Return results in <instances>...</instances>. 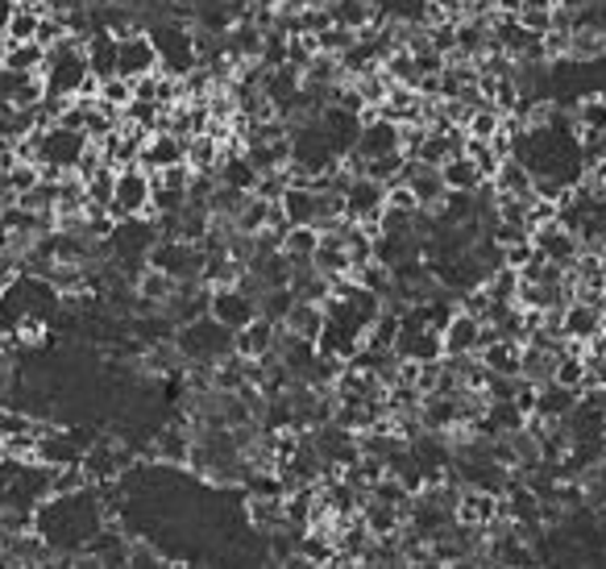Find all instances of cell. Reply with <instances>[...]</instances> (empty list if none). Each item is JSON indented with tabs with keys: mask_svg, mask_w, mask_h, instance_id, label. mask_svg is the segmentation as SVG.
I'll return each mask as SVG.
<instances>
[{
	"mask_svg": "<svg viewBox=\"0 0 606 569\" xmlns=\"http://www.w3.org/2000/svg\"><path fill=\"white\" fill-rule=\"evenodd\" d=\"M175 349H179V358L183 361H195V366H216L225 354H233V333L216 317L204 312V317L183 320V324L175 329Z\"/></svg>",
	"mask_w": 606,
	"mask_h": 569,
	"instance_id": "1",
	"label": "cell"
},
{
	"mask_svg": "<svg viewBox=\"0 0 606 569\" xmlns=\"http://www.w3.org/2000/svg\"><path fill=\"white\" fill-rule=\"evenodd\" d=\"M204 262H209V250L200 241H183V237H158L146 253V266L170 274L175 283H200Z\"/></svg>",
	"mask_w": 606,
	"mask_h": 569,
	"instance_id": "2",
	"label": "cell"
},
{
	"mask_svg": "<svg viewBox=\"0 0 606 569\" xmlns=\"http://www.w3.org/2000/svg\"><path fill=\"white\" fill-rule=\"evenodd\" d=\"M150 38L158 46V71H170V75H188L191 67L200 63L195 59V29L179 22H163L150 29Z\"/></svg>",
	"mask_w": 606,
	"mask_h": 569,
	"instance_id": "3",
	"label": "cell"
},
{
	"mask_svg": "<svg viewBox=\"0 0 606 569\" xmlns=\"http://www.w3.org/2000/svg\"><path fill=\"white\" fill-rule=\"evenodd\" d=\"M150 191H154V175L146 167H117V188H112V221H129V216H150Z\"/></svg>",
	"mask_w": 606,
	"mask_h": 569,
	"instance_id": "4",
	"label": "cell"
},
{
	"mask_svg": "<svg viewBox=\"0 0 606 569\" xmlns=\"http://www.w3.org/2000/svg\"><path fill=\"white\" fill-rule=\"evenodd\" d=\"M209 317H216L229 333H237L258 317V299L237 283H216V287H209Z\"/></svg>",
	"mask_w": 606,
	"mask_h": 569,
	"instance_id": "5",
	"label": "cell"
},
{
	"mask_svg": "<svg viewBox=\"0 0 606 569\" xmlns=\"http://www.w3.org/2000/svg\"><path fill=\"white\" fill-rule=\"evenodd\" d=\"M453 520H458L461 527L486 532L495 520H502V495L482 490V486H461L458 503H453Z\"/></svg>",
	"mask_w": 606,
	"mask_h": 569,
	"instance_id": "6",
	"label": "cell"
},
{
	"mask_svg": "<svg viewBox=\"0 0 606 569\" xmlns=\"http://www.w3.org/2000/svg\"><path fill=\"white\" fill-rule=\"evenodd\" d=\"M532 246H536V253H540L544 262H552L561 271H569L578 262V253H582L578 233L569 229V225H561V221H548L540 229H532Z\"/></svg>",
	"mask_w": 606,
	"mask_h": 569,
	"instance_id": "7",
	"label": "cell"
},
{
	"mask_svg": "<svg viewBox=\"0 0 606 569\" xmlns=\"http://www.w3.org/2000/svg\"><path fill=\"white\" fill-rule=\"evenodd\" d=\"M150 71H158V46L150 38V29H133L126 38H117V75L138 80Z\"/></svg>",
	"mask_w": 606,
	"mask_h": 569,
	"instance_id": "8",
	"label": "cell"
},
{
	"mask_svg": "<svg viewBox=\"0 0 606 569\" xmlns=\"http://www.w3.org/2000/svg\"><path fill=\"white\" fill-rule=\"evenodd\" d=\"M278 337H283V324H274L271 317L258 312L246 329L233 333V354H241V358H250V361H262L278 349Z\"/></svg>",
	"mask_w": 606,
	"mask_h": 569,
	"instance_id": "9",
	"label": "cell"
},
{
	"mask_svg": "<svg viewBox=\"0 0 606 569\" xmlns=\"http://www.w3.org/2000/svg\"><path fill=\"white\" fill-rule=\"evenodd\" d=\"M84 458V444L75 441L71 428H38V444H34V462L46 470H59Z\"/></svg>",
	"mask_w": 606,
	"mask_h": 569,
	"instance_id": "10",
	"label": "cell"
},
{
	"mask_svg": "<svg viewBox=\"0 0 606 569\" xmlns=\"http://www.w3.org/2000/svg\"><path fill=\"white\" fill-rule=\"evenodd\" d=\"M183 158H188V138H179L175 129H154L146 138V146H142V154H138V167H146L154 175V170L175 167Z\"/></svg>",
	"mask_w": 606,
	"mask_h": 569,
	"instance_id": "11",
	"label": "cell"
},
{
	"mask_svg": "<svg viewBox=\"0 0 606 569\" xmlns=\"http://www.w3.org/2000/svg\"><path fill=\"white\" fill-rule=\"evenodd\" d=\"M387 200V183H378L370 175H354L349 188L341 191V204H345V221H361V216H378Z\"/></svg>",
	"mask_w": 606,
	"mask_h": 569,
	"instance_id": "12",
	"label": "cell"
},
{
	"mask_svg": "<svg viewBox=\"0 0 606 569\" xmlns=\"http://www.w3.org/2000/svg\"><path fill=\"white\" fill-rule=\"evenodd\" d=\"M478 329L482 320L474 312H465L458 304V312L449 317V324L440 329V341H444V358H465V354H478Z\"/></svg>",
	"mask_w": 606,
	"mask_h": 569,
	"instance_id": "13",
	"label": "cell"
},
{
	"mask_svg": "<svg viewBox=\"0 0 606 569\" xmlns=\"http://www.w3.org/2000/svg\"><path fill=\"white\" fill-rule=\"evenodd\" d=\"M399 150V126L391 117H370V121H361V133H357L354 142V154L361 158H382V154H395Z\"/></svg>",
	"mask_w": 606,
	"mask_h": 569,
	"instance_id": "14",
	"label": "cell"
},
{
	"mask_svg": "<svg viewBox=\"0 0 606 569\" xmlns=\"http://www.w3.org/2000/svg\"><path fill=\"white\" fill-rule=\"evenodd\" d=\"M278 209L287 212L292 225H320V216H324V195L312 188H304V183H287L283 195H278Z\"/></svg>",
	"mask_w": 606,
	"mask_h": 569,
	"instance_id": "15",
	"label": "cell"
},
{
	"mask_svg": "<svg viewBox=\"0 0 606 569\" xmlns=\"http://www.w3.org/2000/svg\"><path fill=\"white\" fill-rule=\"evenodd\" d=\"M578 403H582V391L548 379V382H540V391H536V412H532V416H540V420H565Z\"/></svg>",
	"mask_w": 606,
	"mask_h": 569,
	"instance_id": "16",
	"label": "cell"
},
{
	"mask_svg": "<svg viewBox=\"0 0 606 569\" xmlns=\"http://www.w3.org/2000/svg\"><path fill=\"white\" fill-rule=\"evenodd\" d=\"M474 358L490 370V375H507V379H515L520 375V358H523V341L515 337H499L490 341V345H482Z\"/></svg>",
	"mask_w": 606,
	"mask_h": 569,
	"instance_id": "17",
	"label": "cell"
},
{
	"mask_svg": "<svg viewBox=\"0 0 606 569\" xmlns=\"http://www.w3.org/2000/svg\"><path fill=\"white\" fill-rule=\"evenodd\" d=\"M312 266L320 274H329V278H336V274H354V262H349V250H345V241H341L336 225L320 233V246H316V253H312Z\"/></svg>",
	"mask_w": 606,
	"mask_h": 569,
	"instance_id": "18",
	"label": "cell"
},
{
	"mask_svg": "<svg viewBox=\"0 0 606 569\" xmlns=\"http://www.w3.org/2000/svg\"><path fill=\"white\" fill-rule=\"evenodd\" d=\"M320 329H324V304H312V299H295L292 312L283 317V333H292V337L316 341Z\"/></svg>",
	"mask_w": 606,
	"mask_h": 569,
	"instance_id": "19",
	"label": "cell"
},
{
	"mask_svg": "<svg viewBox=\"0 0 606 569\" xmlns=\"http://www.w3.org/2000/svg\"><path fill=\"white\" fill-rule=\"evenodd\" d=\"M440 179H444V188L449 191H478L482 188V170L474 167V158L461 150V154H453V158H444L440 163Z\"/></svg>",
	"mask_w": 606,
	"mask_h": 569,
	"instance_id": "20",
	"label": "cell"
},
{
	"mask_svg": "<svg viewBox=\"0 0 606 569\" xmlns=\"http://www.w3.org/2000/svg\"><path fill=\"white\" fill-rule=\"evenodd\" d=\"M191 444H195V437H191L188 428L170 424L167 432H158V441H154V453H150V458H158L163 465H188Z\"/></svg>",
	"mask_w": 606,
	"mask_h": 569,
	"instance_id": "21",
	"label": "cell"
},
{
	"mask_svg": "<svg viewBox=\"0 0 606 569\" xmlns=\"http://www.w3.org/2000/svg\"><path fill=\"white\" fill-rule=\"evenodd\" d=\"M495 195H515V200H527L532 195V170L523 167L520 158L511 154V158H502V167L495 170Z\"/></svg>",
	"mask_w": 606,
	"mask_h": 569,
	"instance_id": "22",
	"label": "cell"
},
{
	"mask_svg": "<svg viewBox=\"0 0 606 569\" xmlns=\"http://www.w3.org/2000/svg\"><path fill=\"white\" fill-rule=\"evenodd\" d=\"M221 158H225V146H221L212 133H195V138H188V167L195 170V175H216Z\"/></svg>",
	"mask_w": 606,
	"mask_h": 569,
	"instance_id": "23",
	"label": "cell"
},
{
	"mask_svg": "<svg viewBox=\"0 0 606 569\" xmlns=\"http://www.w3.org/2000/svg\"><path fill=\"white\" fill-rule=\"evenodd\" d=\"M320 225H287L283 233V241H278V250L287 253L292 262H312L316 246H320Z\"/></svg>",
	"mask_w": 606,
	"mask_h": 569,
	"instance_id": "24",
	"label": "cell"
},
{
	"mask_svg": "<svg viewBox=\"0 0 606 569\" xmlns=\"http://www.w3.org/2000/svg\"><path fill=\"white\" fill-rule=\"evenodd\" d=\"M216 179H221V183H229V188L253 191V183H258V167H253L250 158H246V150H233V154H225V158H221Z\"/></svg>",
	"mask_w": 606,
	"mask_h": 569,
	"instance_id": "25",
	"label": "cell"
},
{
	"mask_svg": "<svg viewBox=\"0 0 606 569\" xmlns=\"http://www.w3.org/2000/svg\"><path fill=\"white\" fill-rule=\"evenodd\" d=\"M43 63H46V46H38V43H9L4 46V59H0V67L13 71V75L43 71Z\"/></svg>",
	"mask_w": 606,
	"mask_h": 569,
	"instance_id": "26",
	"label": "cell"
},
{
	"mask_svg": "<svg viewBox=\"0 0 606 569\" xmlns=\"http://www.w3.org/2000/svg\"><path fill=\"white\" fill-rule=\"evenodd\" d=\"M578 138H606V96H582L573 108Z\"/></svg>",
	"mask_w": 606,
	"mask_h": 569,
	"instance_id": "27",
	"label": "cell"
},
{
	"mask_svg": "<svg viewBox=\"0 0 606 569\" xmlns=\"http://www.w3.org/2000/svg\"><path fill=\"white\" fill-rule=\"evenodd\" d=\"M552 382L573 387V391H585V387H590V361H585V354H561L557 366H552Z\"/></svg>",
	"mask_w": 606,
	"mask_h": 569,
	"instance_id": "28",
	"label": "cell"
},
{
	"mask_svg": "<svg viewBox=\"0 0 606 569\" xmlns=\"http://www.w3.org/2000/svg\"><path fill=\"white\" fill-rule=\"evenodd\" d=\"M112 188H117V167H112V163H100V167H96L84 179L87 204H96V209H108V204H112Z\"/></svg>",
	"mask_w": 606,
	"mask_h": 569,
	"instance_id": "29",
	"label": "cell"
},
{
	"mask_svg": "<svg viewBox=\"0 0 606 569\" xmlns=\"http://www.w3.org/2000/svg\"><path fill=\"white\" fill-rule=\"evenodd\" d=\"M38 22H43V9H38V4H22V9L9 17V25H4V38H9V43H34V38H38Z\"/></svg>",
	"mask_w": 606,
	"mask_h": 569,
	"instance_id": "30",
	"label": "cell"
},
{
	"mask_svg": "<svg viewBox=\"0 0 606 569\" xmlns=\"http://www.w3.org/2000/svg\"><path fill=\"white\" fill-rule=\"evenodd\" d=\"M502 126V112L495 105H482L470 112V121H465V138H478V142H490Z\"/></svg>",
	"mask_w": 606,
	"mask_h": 569,
	"instance_id": "31",
	"label": "cell"
},
{
	"mask_svg": "<svg viewBox=\"0 0 606 569\" xmlns=\"http://www.w3.org/2000/svg\"><path fill=\"white\" fill-rule=\"evenodd\" d=\"M96 100L108 108H126L133 100V80H126V75H105L100 87H96Z\"/></svg>",
	"mask_w": 606,
	"mask_h": 569,
	"instance_id": "32",
	"label": "cell"
},
{
	"mask_svg": "<svg viewBox=\"0 0 606 569\" xmlns=\"http://www.w3.org/2000/svg\"><path fill=\"white\" fill-rule=\"evenodd\" d=\"M465 154L474 158V167L482 170V179H495V170L502 167V154L490 142H478V138H465Z\"/></svg>",
	"mask_w": 606,
	"mask_h": 569,
	"instance_id": "33",
	"label": "cell"
},
{
	"mask_svg": "<svg viewBox=\"0 0 606 569\" xmlns=\"http://www.w3.org/2000/svg\"><path fill=\"white\" fill-rule=\"evenodd\" d=\"M357 38H361L357 29H349V25H336V22L329 25V29H320V34H316L320 50H329V55H341V50H349Z\"/></svg>",
	"mask_w": 606,
	"mask_h": 569,
	"instance_id": "34",
	"label": "cell"
},
{
	"mask_svg": "<svg viewBox=\"0 0 606 569\" xmlns=\"http://www.w3.org/2000/svg\"><path fill=\"white\" fill-rule=\"evenodd\" d=\"M548 221H561V204L544 195H527V229H540Z\"/></svg>",
	"mask_w": 606,
	"mask_h": 569,
	"instance_id": "35",
	"label": "cell"
},
{
	"mask_svg": "<svg viewBox=\"0 0 606 569\" xmlns=\"http://www.w3.org/2000/svg\"><path fill=\"white\" fill-rule=\"evenodd\" d=\"M382 209H391V212H419L416 191L407 188L403 179H395V183H387V200H382Z\"/></svg>",
	"mask_w": 606,
	"mask_h": 569,
	"instance_id": "36",
	"label": "cell"
},
{
	"mask_svg": "<svg viewBox=\"0 0 606 569\" xmlns=\"http://www.w3.org/2000/svg\"><path fill=\"white\" fill-rule=\"evenodd\" d=\"M532 258H536V246H532V237H520V241L502 246V266H511V271H523V266H527Z\"/></svg>",
	"mask_w": 606,
	"mask_h": 569,
	"instance_id": "37",
	"label": "cell"
},
{
	"mask_svg": "<svg viewBox=\"0 0 606 569\" xmlns=\"http://www.w3.org/2000/svg\"><path fill=\"white\" fill-rule=\"evenodd\" d=\"M9 183L22 195V191H29L34 183H43V167H38V163H17V167L9 170Z\"/></svg>",
	"mask_w": 606,
	"mask_h": 569,
	"instance_id": "38",
	"label": "cell"
},
{
	"mask_svg": "<svg viewBox=\"0 0 606 569\" xmlns=\"http://www.w3.org/2000/svg\"><path fill=\"white\" fill-rule=\"evenodd\" d=\"M13 80H17V75H13V71H4V67H0V105H4V100H9V96H13Z\"/></svg>",
	"mask_w": 606,
	"mask_h": 569,
	"instance_id": "39",
	"label": "cell"
},
{
	"mask_svg": "<svg viewBox=\"0 0 606 569\" xmlns=\"http://www.w3.org/2000/svg\"><path fill=\"white\" fill-rule=\"evenodd\" d=\"M17 9H22V0H0V29L9 25V17H13Z\"/></svg>",
	"mask_w": 606,
	"mask_h": 569,
	"instance_id": "40",
	"label": "cell"
},
{
	"mask_svg": "<svg viewBox=\"0 0 606 569\" xmlns=\"http://www.w3.org/2000/svg\"><path fill=\"white\" fill-rule=\"evenodd\" d=\"M520 9H557V0H523Z\"/></svg>",
	"mask_w": 606,
	"mask_h": 569,
	"instance_id": "41",
	"label": "cell"
},
{
	"mask_svg": "<svg viewBox=\"0 0 606 569\" xmlns=\"http://www.w3.org/2000/svg\"><path fill=\"white\" fill-rule=\"evenodd\" d=\"M4 46H9V38H4V29H0V59H4Z\"/></svg>",
	"mask_w": 606,
	"mask_h": 569,
	"instance_id": "42",
	"label": "cell"
},
{
	"mask_svg": "<svg viewBox=\"0 0 606 569\" xmlns=\"http://www.w3.org/2000/svg\"><path fill=\"white\" fill-rule=\"evenodd\" d=\"M0 462H4V441H0Z\"/></svg>",
	"mask_w": 606,
	"mask_h": 569,
	"instance_id": "43",
	"label": "cell"
},
{
	"mask_svg": "<svg viewBox=\"0 0 606 569\" xmlns=\"http://www.w3.org/2000/svg\"><path fill=\"white\" fill-rule=\"evenodd\" d=\"M22 4H43V0H22Z\"/></svg>",
	"mask_w": 606,
	"mask_h": 569,
	"instance_id": "44",
	"label": "cell"
},
{
	"mask_svg": "<svg viewBox=\"0 0 606 569\" xmlns=\"http://www.w3.org/2000/svg\"><path fill=\"white\" fill-rule=\"evenodd\" d=\"M461 4H465V0H461Z\"/></svg>",
	"mask_w": 606,
	"mask_h": 569,
	"instance_id": "45",
	"label": "cell"
}]
</instances>
